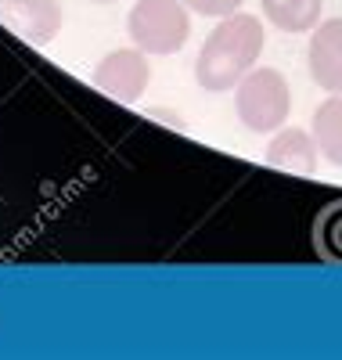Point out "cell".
<instances>
[{
    "label": "cell",
    "instance_id": "obj_1",
    "mask_svg": "<svg viewBox=\"0 0 342 360\" xmlns=\"http://www.w3.org/2000/svg\"><path fill=\"white\" fill-rule=\"evenodd\" d=\"M267 33L263 22L256 15L234 11L213 25V33L205 37L198 58H195V79L209 94H224L234 90L248 72L256 69L260 54H263Z\"/></svg>",
    "mask_w": 342,
    "mask_h": 360
},
{
    "label": "cell",
    "instance_id": "obj_2",
    "mask_svg": "<svg viewBox=\"0 0 342 360\" xmlns=\"http://www.w3.org/2000/svg\"><path fill=\"white\" fill-rule=\"evenodd\" d=\"M127 37L144 54H177L191 37V8L184 0H137L127 15Z\"/></svg>",
    "mask_w": 342,
    "mask_h": 360
},
{
    "label": "cell",
    "instance_id": "obj_5",
    "mask_svg": "<svg viewBox=\"0 0 342 360\" xmlns=\"http://www.w3.org/2000/svg\"><path fill=\"white\" fill-rule=\"evenodd\" d=\"M0 22L29 44H51L61 33V0H0Z\"/></svg>",
    "mask_w": 342,
    "mask_h": 360
},
{
    "label": "cell",
    "instance_id": "obj_4",
    "mask_svg": "<svg viewBox=\"0 0 342 360\" xmlns=\"http://www.w3.org/2000/svg\"><path fill=\"white\" fill-rule=\"evenodd\" d=\"M141 47H119V51H108L101 62L94 65V86L105 90V94L119 98V101H137L144 90H148V79H151V65Z\"/></svg>",
    "mask_w": 342,
    "mask_h": 360
},
{
    "label": "cell",
    "instance_id": "obj_12",
    "mask_svg": "<svg viewBox=\"0 0 342 360\" xmlns=\"http://www.w3.org/2000/svg\"><path fill=\"white\" fill-rule=\"evenodd\" d=\"M94 4H115V0H94Z\"/></svg>",
    "mask_w": 342,
    "mask_h": 360
},
{
    "label": "cell",
    "instance_id": "obj_11",
    "mask_svg": "<svg viewBox=\"0 0 342 360\" xmlns=\"http://www.w3.org/2000/svg\"><path fill=\"white\" fill-rule=\"evenodd\" d=\"M195 15H205V18H227V15H234L245 0H184Z\"/></svg>",
    "mask_w": 342,
    "mask_h": 360
},
{
    "label": "cell",
    "instance_id": "obj_8",
    "mask_svg": "<svg viewBox=\"0 0 342 360\" xmlns=\"http://www.w3.org/2000/svg\"><path fill=\"white\" fill-rule=\"evenodd\" d=\"M260 8H263L267 22H274L281 33L299 37V33L317 29L324 0H260Z\"/></svg>",
    "mask_w": 342,
    "mask_h": 360
},
{
    "label": "cell",
    "instance_id": "obj_10",
    "mask_svg": "<svg viewBox=\"0 0 342 360\" xmlns=\"http://www.w3.org/2000/svg\"><path fill=\"white\" fill-rule=\"evenodd\" d=\"M317 238H321V252L328 259L342 263V205H331L317 224Z\"/></svg>",
    "mask_w": 342,
    "mask_h": 360
},
{
    "label": "cell",
    "instance_id": "obj_6",
    "mask_svg": "<svg viewBox=\"0 0 342 360\" xmlns=\"http://www.w3.org/2000/svg\"><path fill=\"white\" fill-rule=\"evenodd\" d=\"M306 69L324 94H342V18H328L310 29Z\"/></svg>",
    "mask_w": 342,
    "mask_h": 360
},
{
    "label": "cell",
    "instance_id": "obj_7",
    "mask_svg": "<svg viewBox=\"0 0 342 360\" xmlns=\"http://www.w3.org/2000/svg\"><path fill=\"white\" fill-rule=\"evenodd\" d=\"M317 159H321V148H317V141H314V134H310V130H303V127H281V130L270 134L267 162L274 169L310 176V173L317 169Z\"/></svg>",
    "mask_w": 342,
    "mask_h": 360
},
{
    "label": "cell",
    "instance_id": "obj_9",
    "mask_svg": "<svg viewBox=\"0 0 342 360\" xmlns=\"http://www.w3.org/2000/svg\"><path fill=\"white\" fill-rule=\"evenodd\" d=\"M310 134H314L321 148V159H328L331 166H342V94H331L328 101L317 105Z\"/></svg>",
    "mask_w": 342,
    "mask_h": 360
},
{
    "label": "cell",
    "instance_id": "obj_3",
    "mask_svg": "<svg viewBox=\"0 0 342 360\" xmlns=\"http://www.w3.org/2000/svg\"><path fill=\"white\" fill-rule=\"evenodd\" d=\"M234 112L245 130L274 134L289 123L292 112V90L289 79L277 69H253L234 86Z\"/></svg>",
    "mask_w": 342,
    "mask_h": 360
}]
</instances>
